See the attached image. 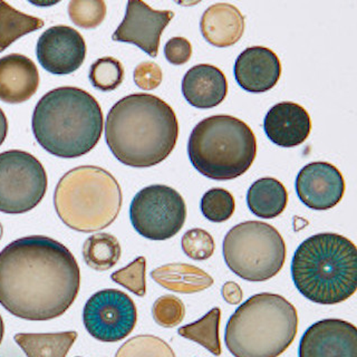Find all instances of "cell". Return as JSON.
<instances>
[{"label":"cell","instance_id":"cell-36","mask_svg":"<svg viewBox=\"0 0 357 357\" xmlns=\"http://www.w3.org/2000/svg\"><path fill=\"white\" fill-rule=\"evenodd\" d=\"M223 299L230 305H238L243 298V289L237 282H228L223 284L221 289Z\"/></svg>","mask_w":357,"mask_h":357},{"label":"cell","instance_id":"cell-9","mask_svg":"<svg viewBox=\"0 0 357 357\" xmlns=\"http://www.w3.org/2000/svg\"><path fill=\"white\" fill-rule=\"evenodd\" d=\"M47 173L25 151L0 153V212L22 215L38 206L47 191Z\"/></svg>","mask_w":357,"mask_h":357},{"label":"cell","instance_id":"cell-27","mask_svg":"<svg viewBox=\"0 0 357 357\" xmlns=\"http://www.w3.org/2000/svg\"><path fill=\"white\" fill-rule=\"evenodd\" d=\"M115 357H176L171 346L154 335H137L117 349Z\"/></svg>","mask_w":357,"mask_h":357},{"label":"cell","instance_id":"cell-38","mask_svg":"<svg viewBox=\"0 0 357 357\" xmlns=\"http://www.w3.org/2000/svg\"><path fill=\"white\" fill-rule=\"evenodd\" d=\"M3 335H5V325H3V317L0 315V344L3 342Z\"/></svg>","mask_w":357,"mask_h":357},{"label":"cell","instance_id":"cell-13","mask_svg":"<svg viewBox=\"0 0 357 357\" xmlns=\"http://www.w3.org/2000/svg\"><path fill=\"white\" fill-rule=\"evenodd\" d=\"M173 17V11L155 10L141 0H130L126 17L112 39L135 45L154 59L159 54L162 33Z\"/></svg>","mask_w":357,"mask_h":357},{"label":"cell","instance_id":"cell-24","mask_svg":"<svg viewBox=\"0 0 357 357\" xmlns=\"http://www.w3.org/2000/svg\"><path fill=\"white\" fill-rule=\"evenodd\" d=\"M45 25L38 17L26 15L0 0V53L8 48L17 39Z\"/></svg>","mask_w":357,"mask_h":357},{"label":"cell","instance_id":"cell-10","mask_svg":"<svg viewBox=\"0 0 357 357\" xmlns=\"http://www.w3.org/2000/svg\"><path fill=\"white\" fill-rule=\"evenodd\" d=\"M130 219L142 237L162 241L181 230L187 219V206L176 190L153 184L135 195L130 206Z\"/></svg>","mask_w":357,"mask_h":357},{"label":"cell","instance_id":"cell-5","mask_svg":"<svg viewBox=\"0 0 357 357\" xmlns=\"http://www.w3.org/2000/svg\"><path fill=\"white\" fill-rule=\"evenodd\" d=\"M298 331V314L277 294L251 296L227 323L225 342L234 357H278Z\"/></svg>","mask_w":357,"mask_h":357},{"label":"cell","instance_id":"cell-2","mask_svg":"<svg viewBox=\"0 0 357 357\" xmlns=\"http://www.w3.org/2000/svg\"><path fill=\"white\" fill-rule=\"evenodd\" d=\"M178 137L176 113L155 95H128L113 105L106 117L107 146L128 167L159 165L172 153Z\"/></svg>","mask_w":357,"mask_h":357},{"label":"cell","instance_id":"cell-28","mask_svg":"<svg viewBox=\"0 0 357 357\" xmlns=\"http://www.w3.org/2000/svg\"><path fill=\"white\" fill-rule=\"evenodd\" d=\"M89 79L98 91L111 92L123 83L124 67L114 57H102L95 61L89 68Z\"/></svg>","mask_w":357,"mask_h":357},{"label":"cell","instance_id":"cell-14","mask_svg":"<svg viewBox=\"0 0 357 357\" xmlns=\"http://www.w3.org/2000/svg\"><path fill=\"white\" fill-rule=\"evenodd\" d=\"M296 192L310 209H332L343 199L345 180L337 167L331 163L312 162L299 171L296 178Z\"/></svg>","mask_w":357,"mask_h":357},{"label":"cell","instance_id":"cell-29","mask_svg":"<svg viewBox=\"0 0 357 357\" xmlns=\"http://www.w3.org/2000/svg\"><path fill=\"white\" fill-rule=\"evenodd\" d=\"M201 212L211 222L220 223L229 220L236 209L234 195L228 190L213 188L204 193L201 199Z\"/></svg>","mask_w":357,"mask_h":357},{"label":"cell","instance_id":"cell-4","mask_svg":"<svg viewBox=\"0 0 357 357\" xmlns=\"http://www.w3.org/2000/svg\"><path fill=\"white\" fill-rule=\"evenodd\" d=\"M299 293L321 305L347 301L357 289V249L351 240L333 232L307 238L291 261Z\"/></svg>","mask_w":357,"mask_h":357},{"label":"cell","instance_id":"cell-37","mask_svg":"<svg viewBox=\"0 0 357 357\" xmlns=\"http://www.w3.org/2000/svg\"><path fill=\"white\" fill-rule=\"evenodd\" d=\"M7 133H8V121L3 109H0V146L5 142Z\"/></svg>","mask_w":357,"mask_h":357},{"label":"cell","instance_id":"cell-11","mask_svg":"<svg viewBox=\"0 0 357 357\" xmlns=\"http://www.w3.org/2000/svg\"><path fill=\"white\" fill-rule=\"evenodd\" d=\"M137 321L133 299L119 289L100 290L84 306V326L92 337L104 343H116L128 337Z\"/></svg>","mask_w":357,"mask_h":357},{"label":"cell","instance_id":"cell-32","mask_svg":"<svg viewBox=\"0 0 357 357\" xmlns=\"http://www.w3.org/2000/svg\"><path fill=\"white\" fill-rule=\"evenodd\" d=\"M154 321L160 326L172 328L182 323L185 316L183 301L176 296H161L154 301L152 307Z\"/></svg>","mask_w":357,"mask_h":357},{"label":"cell","instance_id":"cell-18","mask_svg":"<svg viewBox=\"0 0 357 357\" xmlns=\"http://www.w3.org/2000/svg\"><path fill=\"white\" fill-rule=\"evenodd\" d=\"M38 86V70L27 56L9 54L0 59V100L24 103L36 94Z\"/></svg>","mask_w":357,"mask_h":357},{"label":"cell","instance_id":"cell-39","mask_svg":"<svg viewBox=\"0 0 357 357\" xmlns=\"http://www.w3.org/2000/svg\"><path fill=\"white\" fill-rule=\"evenodd\" d=\"M3 225H1V222H0V240H1V238H3Z\"/></svg>","mask_w":357,"mask_h":357},{"label":"cell","instance_id":"cell-19","mask_svg":"<svg viewBox=\"0 0 357 357\" xmlns=\"http://www.w3.org/2000/svg\"><path fill=\"white\" fill-rule=\"evenodd\" d=\"M182 94L197 109H212L228 94V82L222 70L213 65L200 64L188 70L182 81Z\"/></svg>","mask_w":357,"mask_h":357},{"label":"cell","instance_id":"cell-6","mask_svg":"<svg viewBox=\"0 0 357 357\" xmlns=\"http://www.w3.org/2000/svg\"><path fill=\"white\" fill-rule=\"evenodd\" d=\"M122 204V189L116 178L95 165H81L65 173L54 192L59 219L68 228L85 234L111 226Z\"/></svg>","mask_w":357,"mask_h":357},{"label":"cell","instance_id":"cell-15","mask_svg":"<svg viewBox=\"0 0 357 357\" xmlns=\"http://www.w3.org/2000/svg\"><path fill=\"white\" fill-rule=\"evenodd\" d=\"M299 357H357V328L349 321L327 318L312 324L301 337Z\"/></svg>","mask_w":357,"mask_h":357},{"label":"cell","instance_id":"cell-26","mask_svg":"<svg viewBox=\"0 0 357 357\" xmlns=\"http://www.w3.org/2000/svg\"><path fill=\"white\" fill-rule=\"evenodd\" d=\"M221 310L215 307L204 317L192 324H188L178 329V334L187 340H192L215 355L220 356L221 343L219 337Z\"/></svg>","mask_w":357,"mask_h":357},{"label":"cell","instance_id":"cell-16","mask_svg":"<svg viewBox=\"0 0 357 357\" xmlns=\"http://www.w3.org/2000/svg\"><path fill=\"white\" fill-rule=\"evenodd\" d=\"M234 72L241 89L250 93H264L276 86L282 75V64L273 50L255 46L238 56Z\"/></svg>","mask_w":357,"mask_h":357},{"label":"cell","instance_id":"cell-34","mask_svg":"<svg viewBox=\"0 0 357 357\" xmlns=\"http://www.w3.org/2000/svg\"><path fill=\"white\" fill-rule=\"evenodd\" d=\"M134 83L139 89L153 91L160 86L163 79L161 67L152 61L139 63L133 73Z\"/></svg>","mask_w":357,"mask_h":357},{"label":"cell","instance_id":"cell-17","mask_svg":"<svg viewBox=\"0 0 357 357\" xmlns=\"http://www.w3.org/2000/svg\"><path fill=\"white\" fill-rule=\"evenodd\" d=\"M264 130L273 144L282 148H295L310 137L312 120L303 106L293 102H282L268 112Z\"/></svg>","mask_w":357,"mask_h":357},{"label":"cell","instance_id":"cell-35","mask_svg":"<svg viewBox=\"0 0 357 357\" xmlns=\"http://www.w3.org/2000/svg\"><path fill=\"white\" fill-rule=\"evenodd\" d=\"M165 59L172 65H183L192 56V45L184 37H173L165 46Z\"/></svg>","mask_w":357,"mask_h":357},{"label":"cell","instance_id":"cell-21","mask_svg":"<svg viewBox=\"0 0 357 357\" xmlns=\"http://www.w3.org/2000/svg\"><path fill=\"white\" fill-rule=\"evenodd\" d=\"M154 282L165 289L178 294H195L213 284L209 273L189 264H167L151 273Z\"/></svg>","mask_w":357,"mask_h":357},{"label":"cell","instance_id":"cell-8","mask_svg":"<svg viewBox=\"0 0 357 357\" xmlns=\"http://www.w3.org/2000/svg\"><path fill=\"white\" fill-rule=\"evenodd\" d=\"M286 243L275 227L245 221L229 230L223 239L227 266L243 280L266 282L276 276L286 260Z\"/></svg>","mask_w":357,"mask_h":357},{"label":"cell","instance_id":"cell-30","mask_svg":"<svg viewBox=\"0 0 357 357\" xmlns=\"http://www.w3.org/2000/svg\"><path fill=\"white\" fill-rule=\"evenodd\" d=\"M68 15L77 27L94 29L105 20L106 3L103 0H72Z\"/></svg>","mask_w":357,"mask_h":357},{"label":"cell","instance_id":"cell-25","mask_svg":"<svg viewBox=\"0 0 357 357\" xmlns=\"http://www.w3.org/2000/svg\"><path fill=\"white\" fill-rule=\"evenodd\" d=\"M84 261L94 271H106L114 267L122 255V248L113 234L100 232L85 240L83 245Z\"/></svg>","mask_w":357,"mask_h":357},{"label":"cell","instance_id":"cell-20","mask_svg":"<svg viewBox=\"0 0 357 357\" xmlns=\"http://www.w3.org/2000/svg\"><path fill=\"white\" fill-rule=\"evenodd\" d=\"M202 36L215 47H229L237 44L245 31V17L231 3H218L210 6L201 17Z\"/></svg>","mask_w":357,"mask_h":357},{"label":"cell","instance_id":"cell-22","mask_svg":"<svg viewBox=\"0 0 357 357\" xmlns=\"http://www.w3.org/2000/svg\"><path fill=\"white\" fill-rule=\"evenodd\" d=\"M287 204V190L277 178H259L251 184L247 193L249 209L262 219H273L282 215Z\"/></svg>","mask_w":357,"mask_h":357},{"label":"cell","instance_id":"cell-31","mask_svg":"<svg viewBox=\"0 0 357 357\" xmlns=\"http://www.w3.org/2000/svg\"><path fill=\"white\" fill-rule=\"evenodd\" d=\"M145 271H146V259L144 257H137L131 264L120 271L112 273L111 279L122 287L130 290L134 295L143 297L146 294V280H145Z\"/></svg>","mask_w":357,"mask_h":357},{"label":"cell","instance_id":"cell-23","mask_svg":"<svg viewBox=\"0 0 357 357\" xmlns=\"http://www.w3.org/2000/svg\"><path fill=\"white\" fill-rule=\"evenodd\" d=\"M77 336L74 331L46 334L20 333L15 335L14 340L27 357H66Z\"/></svg>","mask_w":357,"mask_h":357},{"label":"cell","instance_id":"cell-3","mask_svg":"<svg viewBox=\"0 0 357 357\" xmlns=\"http://www.w3.org/2000/svg\"><path fill=\"white\" fill-rule=\"evenodd\" d=\"M103 112L93 95L74 86L45 94L33 109L31 128L48 153L75 159L98 145L103 133Z\"/></svg>","mask_w":357,"mask_h":357},{"label":"cell","instance_id":"cell-7","mask_svg":"<svg viewBox=\"0 0 357 357\" xmlns=\"http://www.w3.org/2000/svg\"><path fill=\"white\" fill-rule=\"evenodd\" d=\"M189 159L202 176L234 180L250 169L257 155L254 132L231 115H213L195 126L188 143Z\"/></svg>","mask_w":357,"mask_h":357},{"label":"cell","instance_id":"cell-33","mask_svg":"<svg viewBox=\"0 0 357 357\" xmlns=\"http://www.w3.org/2000/svg\"><path fill=\"white\" fill-rule=\"evenodd\" d=\"M182 250L193 260L209 259L215 249V240L204 229L193 228L183 234L181 240Z\"/></svg>","mask_w":357,"mask_h":357},{"label":"cell","instance_id":"cell-1","mask_svg":"<svg viewBox=\"0 0 357 357\" xmlns=\"http://www.w3.org/2000/svg\"><path fill=\"white\" fill-rule=\"evenodd\" d=\"M79 287L77 260L57 240L29 236L0 251V305L11 315L33 321L59 317Z\"/></svg>","mask_w":357,"mask_h":357},{"label":"cell","instance_id":"cell-12","mask_svg":"<svg viewBox=\"0 0 357 357\" xmlns=\"http://www.w3.org/2000/svg\"><path fill=\"white\" fill-rule=\"evenodd\" d=\"M86 53V43L81 33L66 25L48 28L36 45L39 64L54 75L76 72L83 65Z\"/></svg>","mask_w":357,"mask_h":357}]
</instances>
